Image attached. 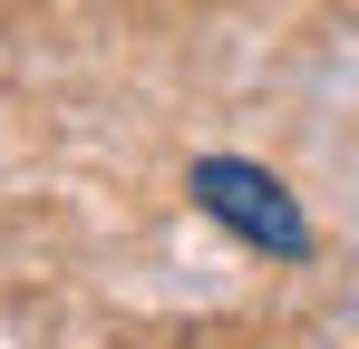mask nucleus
Returning a JSON list of instances; mask_svg holds the SVG:
<instances>
[{
    "mask_svg": "<svg viewBox=\"0 0 359 349\" xmlns=\"http://www.w3.org/2000/svg\"><path fill=\"white\" fill-rule=\"evenodd\" d=\"M194 204L233 233V242L272 252V262H301V252H311V214H301V194H292L272 165H252V156H204V165H194Z\"/></svg>",
    "mask_w": 359,
    "mask_h": 349,
    "instance_id": "f257e3e1",
    "label": "nucleus"
}]
</instances>
